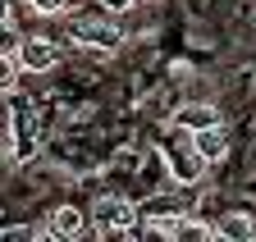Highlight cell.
Here are the masks:
<instances>
[{
    "label": "cell",
    "instance_id": "cell-1",
    "mask_svg": "<svg viewBox=\"0 0 256 242\" xmlns=\"http://www.w3.org/2000/svg\"><path fill=\"white\" fill-rule=\"evenodd\" d=\"M69 32H74L82 46H101V50H114V46L124 41L119 23H110V18H96V14H78V18L69 23Z\"/></svg>",
    "mask_w": 256,
    "mask_h": 242
},
{
    "label": "cell",
    "instance_id": "cell-2",
    "mask_svg": "<svg viewBox=\"0 0 256 242\" xmlns=\"http://www.w3.org/2000/svg\"><path fill=\"white\" fill-rule=\"evenodd\" d=\"M138 215H142V210L128 206V201H106V206H96V224H101V233H114V238H124L128 229H133Z\"/></svg>",
    "mask_w": 256,
    "mask_h": 242
},
{
    "label": "cell",
    "instance_id": "cell-3",
    "mask_svg": "<svg viewBox=\"0 0 256 242\" xmlns=\"http://www.w3.org/2000/svg\"><path fill=\"white\" fill-rule=\"evenodd\" d=\"M55 59H60V46H55V41H46V37H28V41H23V50H18V64H23L28 73H46Z\"/></svg>",
    "mask_w": 256,
    "mask_h": 242
},
{
    "label": "cell",
    "instance_id": "cell-4",
    "mask_svg": "<svg viewBox=\"0 0 256 242\" xmlns=\"http://www.w3.org/2000/svg\"><path fill=\"white\" fill-rule=\"evenodd\" d=\"M170 174L178 178V183H197V178H202V169H206V156H202V151H197V142H192V146H170Z\"/></svg>",
    "mask_w": 256,
    "mask_h": 242
},
{
    "label": "cell",
    "instance_id": "cell-5",
    "mask_svg": "<svg viewBox=\"0 0 256 242\" xmlns=\"http://www.w3.org/2000/svg\"><path fill=\"white\" fill-rule=\"evenodd\" d=\"M210 124H220L215 105H178V110H174V128H178V133H202V128H210Z\"/></svg>",
    "mask_w": 256,
    "mask_h": 242
},
{
    "label": "cell",
    "instance_id": "cell-6",
    "mask_svg": "<svg viewBox=\"0 0 256 242\" xmlns=\"http://www.w3.org/2000/svg\"><path fill=\"white\" fill-rule=\"evenodd\" d=\"M46 233H50V238H64V242L78 238V233H82V210H78V206H55L50 220H46Z\"/></svg>",
    "mask_w": 256,
    "mask_h": 242
},
{
    "label": "cell",
    "instance_id": "cell-7",
    "mask_svg": "<svg viewBox=\"0 0 256 242\" xmlns=\"http://www.w3.org/2000/svg\"><path fill=\"white\" fill-rule=\"evenodd\" d=\"M192 142H197V151H202L206 160H220L224 151H229V128H224V124H210L202 133H192Z\"/></svg>",
    "mask_w": 256,
    "mask_h": 242
},
{
    "label": "cell",
    "instance_id": "cell-8",
    "mask_svg": "<svg viewBox=\"0 0 256 242\" xmlns=\"http://www.w3.org/2000/svg\"><path fill=\"white\" fill-rule=\"evenodd\" d=\"M215 233H220V224L188 220V215H183V220H174V233H170V238H174V242H206V238H215Z\"/></svg>",
    "mask_w": 256,
    "mask_h": 242
},
{
    "label": "cell",
    "instance_id": "cell-9",
    "mask_svg": "<svg viewBox=\"0 0 256 242\" xmlns=\"http://www.w3.org/2000/svg\"><path fill=\"white\" fill-rule=\"evenodd\" d=\"M220 238H256V220L252 215H242V210H234V215H224L220 220Z\"/></svg>",
    "mask_w": 256,
    "mask_h": 242
},
{
    "label": "cell",
    "instance_id": "cell-10",
    "mask_svg": "<svg viewBox=\"0 0 256 242\" xmlns=\"http://www.w3.org/2000/svg\"><path fill=\"white\" fill-rule=\"evenodd\" d=\"M28 5L37 9V14H60L64 5H69V0H28Z\"/></svg>",
    "mask_w": 256,
    "mask_h": 242
},
{
    "label": "cell",
    "instance_id": "cell-11",
    "mask_svg": "<svg viewBox=\"0 0 256 242\" xmlns=\"http://www.w3.org/2000/svg\"><path fill=\"white\" fill-rule=\"evenodd\" d=\"M96 5H101L106 14H124V9H133L138 0H96Z\"/></svg>",
    "mask_w": 256,
    "mask_h": 242
}]
</instances>
